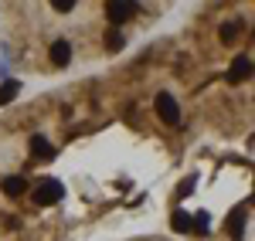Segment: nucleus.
<instances>
[{
	"instance_id": "39448f33",
	"label": "nucleus",
	"mask_w": 255,
	"mask_h": 241,
	"mask_svg": "<svg viewBox=\"0 0 255 241\" xmlns=\"http://www.w3.org/2000/svg\"><path fill=\"white\" fill-rule=\"evenodd\" d=\"M68 61H72V44H68V41H55V44H51V65L65 68Z\"/></svg>"
},
{
	"instance_id": "9d476101",
	"label": "nucleus",
	"mask_w": 255,
	"mask_h": 241,
	"mask_svg": "<svg viewBox=\"0 0 255 241\" xmlns=\"http://www.w3.org/2000/svg\"><path fill=\"white\" fill-rule=\"evenodd\" d=\"M170 224H174V231H191V214L187 211H174Z\"/></svg>"
},
{
	"instance_id": "7ed1b4c3",
	"label": "nucleus",
	"mask_w": 255,
	"mask_h": 241,
	"mask_svg": "<svg viewBox=\"0 0 255 241\" xmlns=\"http://www.w3.org/2000/svg\"><path fill=\"white\" fill-rule=\"evenodd\" d=\"M136 14V3H126V0H113V3H106V17L113 20V24H123V20H129Z\"/></svg>"
},
{
	"instance_id": "9b49d317",
	"label": "nucleus",
	"mask_w": 255,
	"mask_h": 241,
	"mask_svg": "<svg viewBox=\"0 0 255 241\" xmlns=\"http://www.w3.org/2000/svg\"><path fill=\"white\" fill-rule=\"evenodd\" d=\"M238 31H242V27H238L235 20H232V24H221V41H225V44H232V41L238 38Z\"/></svg>"
},
{
	"instance_id": "4468645a",
	"label": "nucleus",
	"mask_w": 255,
	"mask_h": 241,
	"mask_svg": "<svg viewBox=\"0 0 255 241\" xmlns=\"http://www.w3.org/2000/svg\"><path fill=\"white\" fill-rule=\"evenodd\" d=\"M191 224H194L197 235H204V231H208V214H197V221H191Z\"/></svg>"
},
{
	"instance_id": "1a4fd4ad",
	"label": "nucleus",
	"mask_w": 255,
	"mask_h": 241,
	"mask_svg": "<svg viewBox=\"0 0 255 241\" xmlns=\"http://www.w3.org/2000/svg\"><path fill=\"white\" fill-rule=\"evenodd\" d=\"M228 231H232V238H235V241H242V231H245V211H235V214H232Z\"/></svg>"
},
{
	"instance_id": "423d86ee",
	"label": "nucleus",
	"mask_w": 255,
	"mask_h": 241,
	"mask_svg": "<svg viewBox=\"0 0 255 241\" xmlns=\"http://www.w3.org/2000/svg\"><path fill=\"white\" fill-rule=\"evenodd\" d=\"M31 153H34V160H51L55 157V146L44 140V136H31Z\"/></svg>"
},
{
	"instance_id": "ddd939ff",
	"label": "nucleus",
	"mask_w": 255,
	"mask_h": 241,
	"mask_svg": "<svg viewBox=\"0 0 255 241\" xmlns=\"http://www.w3.org/2000/svg\"><path fill=\"white\" fill-rule=\"evenodd\" d=\"M106 44H109V51H119V48H123L126 41H123V34H119V31H113V34L106 38Z\"/></svg>"
},
{
	"instance_id": "f257e3e1",
	"label": "nucleus",
	"mask_w": 255,
	"mask_h": 241,
	"mask_svg": "<svg viewBox=\"0 0 255 241\" xmlns=\"http://www.w3.org/2000/svg\"><path fill=\"white\" fill-rule=\"evenodd\" d=\"M61 197H65V187H61L58 180H51V177H48V180H41V187L31 194V201L38 204V207H48V204L61 201Z\"/></svg>"
},
{
	"instance_id": "f03ea898",
	"label": "nucleus",
	"mask_w": 255,
	"mask_h": 241,
	"mask_svg": "<svg viewBox=\"0 0 255 241\" xmlns=\"http://www.w3.org/2000/svg\"><path fill=\"white\" fill-rule=\"evenodd\" d=\"M157 116L167 122V126H180V105H177L174 95H167V92L157 95Z\"/></svg>"
},
{
	"instance_id": "20e7f679",
	"label": "nucleus",
	"mask_w": 255,
	"mask_h": 241,
	"mask_svg": "<svg viewBox=\"0 0 255 241\" xmlns=\"http://www.w3.org/2000/svg\"><path fill=\"white\" fill-rule=\"evenodd\" d=\"M249 75H252V61L245 58V55L232 61V72H228V81H232V85H238V81H245Z\"/></svg>"
},
{
	"instance_id": "6e6552de",
	"label": "nucleus",
	"mask_w": 255,
	"mask_h": 241,
	"mask_svg": "<svg viewBox=\"0 0 255 241\" xmlns=\"http://www.w3.org/2000/svg\"><path fill=\"white\" fill-rule=\"evenodd\" d=\"M20 92V81L17 79H7L3 85H0V105H7V102H14Z\"/></svg>"
},
{
	"instance_id": "f8f14e48",
	"label": "nucleus",
	"mask_w": 255,
	"mask_h": 241,
	"mask_svg": "<svg viewBox=\"0 0 255 241\" xmlns=\"http://www.w3.org/2000/svg\"><path fill=\"white\" fill-rule=\"evenodd\" d=\"M51 7L61 10V14H72V10H75V0H51Z\"/></svg>"
},
{
	"instance_id": "0eeeda50",
	"label": "nucleus",
	"mask_w": 255,
	"mask_h": 241,
	"mask_svg": "<svg viewBox=\"0 0 255 241\" xmlns=\"http://www.w3.org/2000/svg\"><path fill=\"white\" fill-rule=\"evenodd\" d=\"M3 187V194L7 197H24V190H27V180L24 177H7V180L0 183Z\"/></svg>"
}]
</instances>
